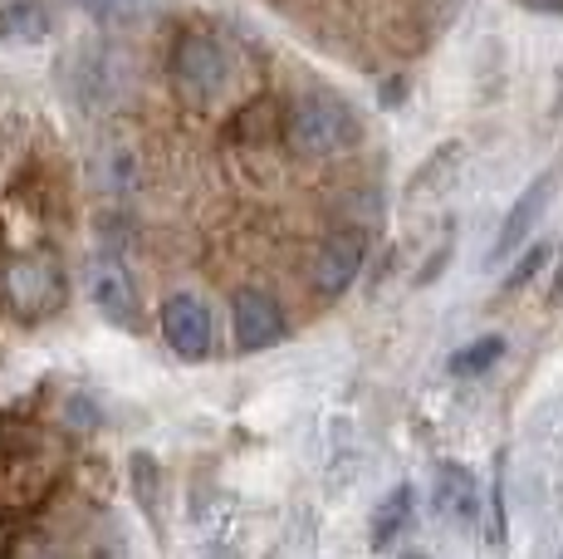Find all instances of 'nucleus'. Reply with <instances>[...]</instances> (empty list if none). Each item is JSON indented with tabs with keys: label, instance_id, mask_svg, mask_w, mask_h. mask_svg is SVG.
<instances>
[{
	"label": "nucleus",
	"instance_id": "9",
	"mask_svg": "<svg viewBox=\"0 0 563 559\" xmlns=\"http://www.w3.org/2000/svg\"><path fill=\"white\" fill-rule=\"evenodd\" d=\"M437 515L451 525H475L481 491H475L471 467H461V461H441L437 467Z\"/></svg>",
	"mask_w": 563,
	"mask_h": 559
},
{
	"label": "nucleus",
	"instance_id": "14",
	"mask_svg": "<svg viewBox=\"0 0 563 559\" xmlns=\"http://www.w3.org/2000/svg\"><path fill=\"white\" fill-rule=\"evenodd\" d=\"M446 163H461V153H456V147H441V153L431 157L427 167H421V177L411 182V197H427V191L446 187V177H441V167H446Z\"/></svg>",
	"mask_w": 563,
	"mask_h": 559
},
{
	"label": "nucleus",
	"instance_id": "8",
	"mask_svg": "<svg viewBox=\"0 0 563 559\" xmlns=\"http://www.w3.org/2000/svg\"><path fill=\"white\" fill-rule=\"evenodd\" d=\"M549 197H554V172H539L534 182H529L525 191H519V201L510 211H505V226L495 231V245H490V261H510V255L525 245V235L534 231V221L544 217Z\"/></svg>",
	"mask_w": 563,
	"mask_h": 559
},
{
	"label": "nucleus",
	"instance_id": "18",
	"mask_svg": "<svg viewBox=\"0 0 563 559\" xmlns=\"http://www.w3.org/2000/svg\"><path fill=\"white\" fill-rule=\"evenodd\" d=\"M0 559H10V525H0Z\"/></svg>",
	"mask_w": 563,
	"mask_h": 559
},
{
	"label": "nucleus",
	"instance_id": "2",
	"mask_svg": "<svg viewBox=\"0 0 563 559\" xmlns=\"http://www.w3.org/2000/svg\"><path fill=\"white\" fill-rule=\"evenodd\" d=\"M0 295H5L10 315L30 319V325L49 319L54 309L64 305V271H59V261L45 255V251L15 255V261L0 271Z\"/></svg>",
	"mask_w": 563,
	"mask_h": 559
},
{
	"label": "nucleus",
	"instance_id": "13",
	"mask_svg": "<svg viewBox=\"0 0 563 559\" xmlns=\"http://www.w3.org/2000/svg\"><path fill=\"white\" fill-rule=\"evenodd\" d=\"M549 255H554V251H549V245H529V251L519 255V265H515V271L505 275V289H510V295H515V289H525L529 280H534V275L549 265Z\"/></svg>",
	"mask_w": 563,
	"mask_h": 559
},
{
	"label": "nucleus",
	"instance_id": "5",
	"mask_svg": "<svg viewBox=\"0 0 563 559\" xmlns=\"http://www.w3.org/2000/svg\"><path fill=\"white\" fill-rule=\"evenodd\" d=\"M231 325H235V343H241L245 353H260L285 339V309H279V299L265 295V289H241V295L231 299Z\"/></svg>",
	"mask_w": 563,
	"mask_h": 559
},
{
	"label": "nucleus",
	"instance_id": "12",
	"mask_svg": "<svg viewBox=\"0 0 563 559\" xmlns=\"http://www.w3.org/2000/svg\"><path fill=\"white\" fill-rule=\"evenodd\" d=\"M500 359H505V339L485 335V339H475V343H465V349L451 353V373H456V379H481V373H490Z\"/></svg>",
	"mask_w": 563,
	"mask_h": 559
},
{
	"label": "nucleus",
	"instance_id": "4",
	"mask_svg": "<svg viewBox=\"0 0 563 559\" xmlns=\"http://www.w3.org/2000/svg\"><path fill=\"white\" fill-rule=\"evenodd\" d=\"M89 295L93 305H99V315L108 325L118 329H143V299H137V285L133 275H128L123 261H113V255H99V261L89 265Z\"/></svg>",
	"mask_w": 563,
	"mask_h": 559
},
{
	"label": "nucleus",
	"instance_id": "6",
	"mask_svg": "<svg viewBox=\"0 0 563 559\" xmlns=\"http://www.w3.org/2000/svg\"><path fill=\"white\" fill-rule=\"evenodd\" d=\"M162 335H167L172 353L181 359H206L211 353V309L201 295H172L162 305Z\"/></svg>",
	"mask_w": 563,
	"mask_h": 559
},
{
	"label": "nucleus",
	"instance_id": "11",
	"mask_svg": "<svg viewBox=\"0 0 563 559\" xmlns=\"http://www.w3.org/2000/svg\"><path fill=\"white\" fill-rule=\"evenodd\" d=\"M49 35V10L40 0H15V6L0 10V40H15V45H35Z\"/></svg>",
	"mask_w": 563,
	"mask_h": 559
},
{
	"label": "nucleus",
	"instance_id": "17",
	"mask_svg": "<svg viewBox=\"0 0 563 559\" xmlns=\"http://www.w3.org/2000/svg\"><path fill=\"white\" fill-rule=\"evenodd\" d=\"M549 299H554V305H559V299H563V255H559V275H554V295H549Z\"/></svg>",
	"mask_w": 563,
	"mask_h": 559
},
{
	"label": "nucleus",
	"instance_id": "7",
	"mask_svg": "<svg viewBox=\"0 0 563 559\" xmlns=\"http://www.w3.org/2000/svg\"><path fill=\"white\" fill-rule=\"evenodd\" d=\"M363 255H367V241L358 231L329 235V241L319 245V255H313V289H319V295H329V299H339L343 289L358 280Z\"/></svg>",
	"mask_w": 563,
	"mask_h": 559
},
{
	"label": "nucleus",
	"instance_id": "3",
	"mask_svg": "<svg viewBox=\"0 0 563 559\" xmlns=\"http://www.w3.org/2000/svg\"><path fill=\"white\" fill-rule=\"evenodd\" d=\"M231 79V55L211 30H181L172 45V84L187 103H211Z\"/></svg>",
	"mask_w": 563,
	"mask_h": 559
},
{
	"label": "nucleus",
	"instance_id": "10",
	"mask_svg": "<svg viewBox=\"0 0 563 559\" xmlns=\"http://www.w3.org/2000/svg\"><path fill=\"white\" fill-rule=\"evenodd\" d=\"M407 525H411V486H407V481H397V486L387 491L383 501H377L367 540H373V550H393L397 535H402Z\"/></svg>",
	"mask_w": 563,
	"mask_h": 559
},
{
	"label": "nucleus",
	"instance_id": "15",
	"mask_svg": "<svg viewBox=\"0 0 563 559\" xmlns=\"http://www.w3.org/2000/svg\"><path fill=\"white\" fill-rule=\"evenodd\" d=\"M74 6H84L89 15H113V10L123 6V0H74Z\"/></svg>",
	"mask_w": 563,
	"mask_h": 559
},
{
	"label": "nucleus",
	"instance_id": "19",
	"mask_svg": "<svg viewBox=\"0 0 563 559\" xmlns=\"http://www.w3.org/2000/svg\"><path fill=\"white\" fill-rule=\"evenodd\" d=\"M559 559H563V550H559Z\"/></svg>",
	"mask_w": 563,
	"mask_h": 559
},
{
	"label": "nucleus",
	"instance_id": "1",
	"mask_svg": "<svg viewBox=\"0 0 563 559\" xmlns=\"http://www.w3.org/2000/svg\"><path fill=\"white\" fill-rule=\"evenodd\" d=\"M279 138H285L299 157H339V153L358 147L363 123H358V113L343 99H333V94H305V99L285 113Z\"/></svg>",
	"mask_w": 563,
	"mask_h": 559
},
{
	"label": "nucleus",
	"instance_id": "16",
	"mask_svg": "<svg viewBox=\"0 0 563 559\" xmlns=\"http://www.w3.org/2000/svg\"><path fill=\"white\" fill-rule=\"evenodd\" d=\"M529 10H563V0H525Z\"/></svg>",
	"mask_w": 563,
	"mask_h": 559
}]
</instances>
